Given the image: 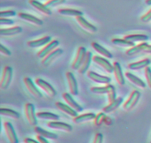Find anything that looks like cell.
<instances>
[{
    "mask_svg": "<svg viewBox=\"0 0 151 143\" xmlns=\"http://www.w3.org/2000/svg\"><path fill=\"white\" fill-rule=\"evenodd\" d=\"M13 78V69L10 66H4L3 69L2 76L0 81V88L1 89H7L10 86Z\"/></svg>",
    "mask_w": 151,
    "mask_h": 143,
    "instance_id": "cell-1",
    "label": "cell"
},
{
    "mask_svg": "<svg viewBox=\"0 0 151 143\" xmlns=\"http://www.w3.org/2000/svg\"><path fill=\"white\" fill-rule=\"evenodd\" d=\"M35 84H36L40 88H41L49 97H55L57 95V92H56L54 87H53L50 83L47 82V81L41 79V78H36V79H35Z\"/></svg>",
    "mask_w": 151,
    "mask_h": 143,
    "instance_id": "cell-2",
    "label": "cell"
},
{
    "mask_svg": "<svg viewBox=\"0 0 151 143\" xmlns=\"http://www.w3.org/2000/svg\"><path fill=\"white\" fill-rule=\"evenodd\" d=\"M140 97H141V93L137 90L132 91L131 94H130L128 100L125 102L123 105V109L125 111H131V109H134L137 104L138 103Z\"/></svg>",
    "mask_w": 151,
    "mask_h": 143,
    "instance_id": "cell-3",
    "label": "cell"
},
{
    "mask_svg": "<svg viewBox=\"0 0 151 143\" xmlns=\"http://www.w3.org/2000/svg\"><path fill=\"white\" fill-rule=\"evenodd\" d=\"M59 44H60V42H59L58 40H53V41H51L49 44H47V45L44 46L40 51H38V52H37V57H38V58L41 59L44 58L46 56L50 54L51 52H52L55 49H57V47H58Z\"/></svg>",
    "mask_w": 151,
    "mask_h": 143,
    "instance_id": "cell-4",
    "label": "cell"
},
{
    "mask_svg": "<svg viewBox=\"0 0 151 143\" xmlns=\"http://www.w3.org/2000/svg\"><path fill=\"white\" fill-rule=\"evenodd\" d=\"M24 114L29 125L37 126L38 121L36 119V114L35 113V107L32 103H26L24 106Z\"/></svg>",
    "mask_w": 151,
    "mask_h": 143,
    "instance_id": "cell-5",
    "label": "cell"
},
{
    "mask_svg": "<svg viewBox=\"0 0 151 143\" xmlns=\"http://www.w3.org/2000/svg\"><path fill=\"white\" fill-rule=\"evenodd\" d=\"M86 53L87 51L84 47H80L78 48L75 58L72 64V68L74 70H78L80 69V67L85 60Z\"/></svg>",
    "mask_w": 151,
    "mask_h": 143,
    "instance_id": "cell-6",
    "label": "cell"
},
{
    "mask_svg": "<svg viewBox=\"0 0 151 143\" xmlns=\"http://www.w3.org/2000/svg\"><path fill=\"white\" fill-rule=\"evenodd\" d=\"M92 60L94 63H95L96 64H97L98 66H101L103 69H104L106 72H107L108 73L111 74L112 72H114V65H112L110 62L108 60H106V58L103 57H100L99 55H94L92 57Z\"/></svg>",
    "mask_w": 151,
    "mask_h": 143,
    "instance_id": "cell-7",
    "label": "cell"
},
{
    "mask_svg": "<svg viewBox=\"0 0 151 143\" xmlns=\"http://www.w3.org/2000/svg\"><path fill=\"white\" fill-rule=\"evenodd\" d=\"M23 81L25 86H26L27 89V91H29L34 97L38 99L42 97V94H41V92L37 88L35 83L32 82V80L30 78H28V77H25V78H24Z\"/></svg>",
    "mask_w": 151,
    "mask_h": 143,
    "instance_id": "cell-8",
    "label": "cell"
},
{
    "mask_svg": "<svg viewBox=\"0 0 151 143\" xmlns=\"http://www.w3.org/2000/svg\"><path fill=\"white\" fill-rule=\"evenodd\" d=\"M63 52V50H61V49H55L52 52L49 54L48 55H47L44 58L42 59V60H41V64H42L44 67H47V66H50L54 60H55L56 59L58 58L60 56H61Z\"/></svg>",
    "mask_w": 151,
    "mask_h": 143,
    "instance_id": "cell-9",
    "label": "cell"
},
{
    "mask_svg": "<svg viewBox=\"0 0 151 143\" xmlns=\"http://www.w3.org/2000/svg\"><path fill=\"white\" fill-rule=\"evenodd\" d=\"M75 19H76L77 22L80 25V27L83 28L84 30L86 31V32H89V33H95L97 31V28L94 25L91 24L90 22H88L83 17V16H77V17H75Z\"/></svg>",
    "mask_w": 151,
    "mask_h": 143,
    "instance_id": "cell-10",
    "label": "cell"
},
{
    "mask_svg": "<svg viewBox=\"0 0 151 143\" xmlns=\"http://www.w3.org/2000/svg\"><path fill=\"white\" fill-rule=\"evenodd\" d=\"M66 80L68 82V86H69V91L72 95L77 96L78 95L79 92H78V82H77L76 79H75V76L72 74V72H67L66 74Z\"/></svg>",
    "mask_w": 151,
    "mask_h": 143,
    "instance_id": "cell-11",
    "label": "cell"
},
{
    "mask_svg": "<svg viewBox=\"0 0 151 143\" xmlns=\"http://www.w3.org/2000/svg\"><path fill=\"white\" fill-rule=\"evenodd\" d=\"M3 126H4L6 136H7L10 143H19V139L16 136L12 124L9 122H4Z\"/></svg>",
    "mask_w": 151,
    "mask_h": 143,
    "instance_id": "cell-12",
    "label": "cell"
},
{
    "mask_svg": "<svg viewBox=\"0 0 151 143\" xmlns=\"http://www.w3.org/2000/svg\"><path fill=\"white\" fill-rule=\"evenodd\" d=\"M87 77L94 82L97 83L106 84V85L110 83L111 80L109 77L99 75V74L96 73L93 71H88L87 72Z\"/></svg>",
    "mask_w": 151,
    "mask_h": 143,
    "instance_id": "cell-13",
    "label": "cell"
},
{
    "mask_svg": "<svg viewBox=\"0 0 151 143\" xmlns=\"http://www.w3.org/2000/svg\"><path fill=\"white\" fill-rule=\"evenodd\" d=\"M47 126L52 129L60 130L66 132H71L72 131V125L63 122H59V121H50L47 123Z\"/></svg>",
    "mask_w": 151,
    "mask_h": 143,
    "instance_id": "cell-14",
    "label": "cell"
},
{
    "mask_svg": "<svg viewBox=\"0 0 151 143\" xmlns=\"http://www.w3.org/2000/svg\"><path fill=\"white\" fill-rule=\"evenodd\" d=\"M29 4H30L32 7H33L35 10H38L43 15L47 16H50L52 15V11L50 8L46 7L45 4H42V3L39 2L37 0H29Z\"/></svg>",
    "mask_w": 151,
    "mask_h": 143,
    "instance_id": "cell-15",
    "label": "cell"
},
{
    "mask_svg": "<svg viewBox=\"0 0 151 143\" xmlns=\"http://www.w3.org/2000/svg\"><path fill=\"white\" fill-rule=\"evenodd\" d=\"M62 97H63L64 101L66 102V104H67L69 107L73 109L74 110L76 111L77 112L82 111L83 107L74 100L73 97L71 96L70 94H69V93H63V94H62Z\"/></svg>",
    "mask_w": 151,
    "mask_h": 143,
    "instance_id": "cell-16",
    "label": "cell"
},
{
    "mask_svg": "<svg viewBox=\"0 0 151 143\" xmlns=\"http://www.w3.org/2000/svg\"><path fill=\"white\" fill-rule=\"evenodd\" d=\"M50 41H51V37L49 36V35H46V36L42 37V38H39V39L28 41L27 43V45L29 48H38V47H44L47 44H49Z\"/></svg>",
    "mask_w": 151,
    "mask_h": 143,
    "instance_id": "cell-17",
    "label": "cell"
},
{
    "mask_svg": "<svg viewBox=\"0 0 151 143\" xmlns=\"http://www.w3.org/2000/svg\"><path fill=\"white\" fill-rule=\"evenodd\" d=\"M114 65V74L115 79L118 83V84L120 86H124L125 83V78H124L123 73H122V68H121L120 64L118 62L115 61L113 63Z\"/></svg>",
    "mask_w": 151,
    "mask_h": 143,
    "instance_id": "cell-18",
    "label": "cell"
},
{
    "mask_svg": "<svg viewBox=\"0 0 151 143\" xmlns=\"http://www.w3.org/2000/svg\"><path fill=\"white\" fill-rule=\"evenodd\" d=\"M18 16H19L21 19H22V20L26 21V22H29V23L30 24H32L34 25H36V26H41V25H43L42 21L40 19H38V18L32 16V15L21 12V13H18Z\"/></svg>",
    "mask_w": 151,
    "mask_h": 143,
    "instance_id": "cell-19",
    "label": "cell"
},
{
    "mask_svg": "<svg viewBox=\"0 0 151 143\" xmlns=\"http://www.w3.org/2000/svg\"><path fill=\"white\" fill-rule=\"evenodd\" d=\"M55 107L58 109L60 111L63 112L66 114L69 115L71 117H76L78 116V113L75 110H74L73 109H72L71 107H69L68 105L64 104L63 103H60V102H57L55 103Z\"/></svg>",
    "mask_w": 151,
    "mask_h": 143,
    "instance_id": "cell-20",
    "label": "cell"
},
{
    "mask_svg": "<svg viewBox=\"0 0 151 143\" xmlns=\"http://www.w3.org/2000/svg\"><path fill=\"white\" fill-rule=\"evenodd\" d=\"M125 76L128 80L131 83H132L134 85H135L136 86L139 87L140 88H146V83L142 80V79H140L139 78H138L137 76H136L134 74L131 73L129 72H125Z\"/></svg>",
    "mask_w": 151,
    "mask_h": 143,
    "instance_id": "cell-21",
    "label": "cell"
},
{
    "mask_svg": "<svg viewBox=\"0 0 151 143\" xmlns=\"http://www.w3.org/2000/svg\"><path fill=\"white\" fill-rule=\"evenodd\" d=\"M150 63L151 60L150 59L145 58L139 60V61L129 63L128 65V68L130 70H139V69H145L146 67H147L150 65Z\"/></svg>",
    "mask_w": 151,
    "mask_h": 143,
    "instance_id": "cell-22",
    "label": "cell"
},
{
    "mask_svg": "<svg viewBox=\"0 0 151 143\" xmlns=\"http://www.w3.org/2000/svg\"><path fill=\"white\" fill-rule=\"evenodd\" d=\"M91 47H92V48L94 49V50H95L97 53L100 54L102 56H103L104 57H106V58L111 59L112 57H113V55H112L111 53L109 51V50H106L105 47H103V46H101L100 44H99L98 43L93 41V42L91 44Z\"/></svg>",
    "mask_w": 151,
    "mask_h": 143,
    "instance_id": "cell-23",
    "label": "cell"
},
{
    "mask_svg": "<svg viewBox=\"0 0 151 143\" xmlns=\"http://www.w3.org/2000/svg\"><path fill=\"white\" fill-rule=\"evenodd\" d=\"M34 131L38 135L41 136L44 138L47 139H52V140H56L58 139L57 134H54L52 132H50L46 130L43 129V128H40L38 126H35L34 128Z\"/></svg>",
    "mask_w": 151,
    "mask_h": 143,
    "instance_id": "cell-24",
    "label": "cell"
},
{
    "mask_svg": "<svg viewBox=\"0 0 151 143\" xmlns=\"http://www.w3.org/2000/svg\"><path fill=\"white\" fill-rule=\"evenodd\" d=\"M22 32V28L19 26L12 27L5 29H0V35L1 36H13Z\"/></svg>",
    "mask_w": 151,
    "mask_h": 143,
    "instance_id": "cell-25",
    "label": "cell"
},
{
    "mask_svg": "<svg viewBox=\"0 0 151 143\" xmlns=\"http://www.w3.org/2000/svg\"><path fill=\"white\" fill-rule=\"evenodd\" d=\"M96 115L94 113H86L83 114L81 115H78L76 117H75L73 119V122L76 124H81L83 123V122H88V121L93 120V119H95Z\"/></svg>",
    "mask_w": 151,
    "mask_h": 143,
    "instance_id": "cell-26",
    "label": "cell"
},
{
    "mask_svg": "<svg viewBox=\"0 0 151 143\" xmlns=\"http://www.w3.org/2000/svg\"><path fill=\"white\" fill-rule=\"evenodd\" d=\"M92 53L91 52H87L86 55V58L84 60L83 63H82L81 66L80 67V69H78V72L81 75H83L86 72H88V69L89 68L90 64H91V62L92 60Z\"/></svg>",
    "mask_w": 151,
    "mask_h": 143,
    "instance_id": "cell-27",
    "label": "cell"
},
{
    "mask_svg": "<svg viewBox=\"0 0 151 143\" xmlns=\"http://www.w3.org/2000/svg\"><path fill=\"white\" fill-rule=\"evenodd\" d=\"M122 101H123V98L121 97H119L118 98H116L113 103H109L107 106L104 107L103 109V111L105 114H109L111 112L114 111L116 110L121 104H122Z\"/></svg>",
    "mask_w": 151,
    "mask_h": 143,
    "instance_id": "cell-28",
    "label": "cell"
},
{
    "mask_svg": "<svg viewBox=\"0 0 151 143\" xmlns=\"http://www.w3.org/2000/svg\"><path fill=\"white\" fill-rule=\"evenodd\" d=\"M59 14L63 15L65 16H83V13L81 10H75V9H70V8H62L59 9L58 10Z\"/></svg>",
    "mask_w": 151,
    "mask_h": 143,
    "instance_id": "cell-29",
    "label": "cell"
},
{
    "mask_svg": "<svg viewBox=\"0 0 151 143\" xmlns=\"http://www.w3.org/2000/svg\"><path fill=\"white\" fill-rule=\"evenodd\" d=\"M124 38L127 41H131V42H145L148 40V36L143 34H134V35H127L124 36Z\"/></svg>",
    "mask_w": 151,
    "mask_h": 143,
    "instance_id": "cell-30",
    "label": "cell"
},
{
    "mask_svg": "<svg viewBox=\"0 0 151 143\" xmlns=\"http://www.w3.org/2000/svg\"><path fill=\"white\" fill-rule=\"evenodd\" d=\"M36 116L38 119H44V120H50V121H58L59 119L58 115L55 114L51 113V112H38L36 113Z\"/></svg>",
    "mask_w": 151,
    "mask_h": 143,
    "instance_id": "cell-31",
    "label": "cell"
},
{
    "mask_svg": "<svg viewBox=\"0 0 151 143\" xmlns=\"http://www.w3.org/2000/svg\"><path fill=\"white\" fill-rule=\"evenodd\" d=\"M147 44V42H142L141 44H138V45L131 47L129 50H128L126 51V55L128 56H133L134 55L138 54V53L143 52V50L145 48Z\"/></svg>",
    "mask_w": 151,
    "mask_h": 143,
    "instance_id": "cell-32",
    "label": "cell"
},
{
    "mask_svg": "<svg viewBox=\"0 0 151 143\" xmlns=\"http://www.w3.org/2000/svg\"><path fill=\"white\" fill-rule=\"evenodd\" d=\"M0 114L1 116L13 118L14 119H18L20 118V114L19 112L10 109H4V108L0 109Z\"/></svg>",
    "mask_w": 151,
    "mask_h": 143,
    "instance_id": "cell-33",
    "label": "cell"
},
{
    "mask_svg": "<svg viewBox=\"0 0 151 143\" xmlns=\"http://www.w3.org/2000/svg\"><path fill=\"white\" fill-rule=\"evenodd\" d=\"M111 42L114 45L122 47H130L131 48V47L135 46V43L127 41L125 38H113L111 39Z\"/></svg>",
    "mask_w": 151,
    "mask_h": 143,
    "instance_id": "cell-34",
    "label": "cell"
},
{
    "mask_svg": "<svg viewBox=\"0 0 151 143\" xmlns=\"http://www.w3.org/2000/svg\"><path fill=\"white\" fill-rule=\"evenodd\" d=\"M110 84H108L106 86H101V87H91L90 88V91H91L94 94H108L109 93V89H110Z\"/></svg>",
    "mask_w": 151,
    "mask_h": 143,
    "instance_id": "cell-35",
    "label": "cell"
},
{
    "mask_svg": "<svg viewBox=\"0 0 151 143\" xmlns=\"http://www.w3.org/2000/svg\"><path fill=\"white\" fill-rule=\"evenodd\" d=\"M66 3V0H48L44 3L46 7L48 8H52V7H55L57 6L61 5V4Z\"/></svg>",
    "mask_w": 151,
    "mask_h": 143,
    "instance_id": "cell-36",
    "label": "cell"
},
{
    "mask_svg": "<svg viewBox=\"0 0 151 143\" xmlns=\"http://www.w3.org/2000/svg\"><path fill=\"white\" fill-rule=\"evenodd\" d=\"M108 100H109V103H111L114 101L116 99V90L114 86L111 85L110 89H109V93H108Z\"/></svg>",
    "mask_w": 151,
    "mask_h": 143,
    "instance_id": "cell-37",
    "label": "cell"
},
{
    "mask_svg": "<svg viewBox=\"0 0 151 143\" xmlns=\"http://www.w3.org/2000/svg\"><path fill=\"white\" fill-rule=\"evenodd\" d=\"M145 75L147 86L151 89V69L150 66H147L145 69Z\"/></svg>",
    "mask_w": 151,
    "mask_h": 143,
    "instance_id": "cell-38",
    "label": "cell"
},
{
    "mask_svg": "<svg viewBox=\"0 0 151 143\" xmlns=\"http://www.w3.org/2000/svg\"><path fill=\"white\" fill-rule=\"evenodd\" d=\"M16 15L14 10H5L0 12V18H10L13 17Z\"/></svg>",
    "mask_w": 151,
    "mask_h": 143,
    "instance_id": "cell-39",
    "label": "cell"
},
{
    "mask_svg": "<svg viewBox=\"0 0 151 143\" xmlns=\"http://www.w3.org/2000/svg\"><path fill=\"white\" fill-rule=\"evenodd\" d=\"M105 118V113L103 112V113H99L98 114L96 115V117L95 119H94V125H97V126H99V125H100L102 124V122H103V119H104Z\"/></svg>",
    "mask_w": 151,
    "mask_h": 143,
    "instance_id": "cell-40",
    "label": "cell"
},
{
    "mask_svg": "<svg viewBox=\"0 0 151 143\" xmlns=\"http://www.w3.org/2000/svg\"><path fill=\"white\" fill-rule=\"evenodd\" d=\"M0 52L2 55L7 56V57H10L11 55V52H10V50L7 48V47H4L3 44L0 45Z\"/></svg>",
    "mask_w": 151,
    "mask_h": 143,
    "instance_id": "cell-41",
    "label": "cell"
},
{
    "mask_svg": "<svg viewBox=\"0 0 151 143\" xmlns=\"http://www.w3.org/2000/svg\"><path fill=\"white\" fill-rule=\"evenodd\" d=\"M140 20L142 22H145V23H147V22H150L151 21V9L147 12V13L144 15V16H142L140 18Z\"/></svg>",
    "mask_w": 151,
    "mask_h": 143,
    "instance_id": "cell-42",
    "label": "cell"
},
{
    "mask_svg": "<svg viewBox=\"0 0 151 143\" xmlns=\"http://www.w3.org/2000/svg\"><path fill=\"white\" fill-rule=\"evenodd\" d=\"M13 21L7 18H0V24L1 25H12L13 24Z\"/></svg>",
    "mask_w": 151,
    "mask_h": 143,
    "instance_id": "cell-43",
    "label": "cell"
},
{
    "mask_svg": "<svg viewBox=\"0 0 151 143\" xmlns=\"http://www.w3.org/2000/svg\"><path fill=\"white\" fill-rule=\"evenodd\" d=\"M103 134H100V133H97V134L95 135V137H94L93 143H103Z\"/></svg>",
    "mask_w": 151,
    "mask_h": 143,
    "instance_id": "cell-44",
    "label": "cell"
},
{
    "mask_svg": "<svg viewBox=\"0 0 151 143\" xmlns=\"http://www.w3.org/2000/svg\"><path fill=\"white\" fill-rule=\"evenodd\" d=\"M36 138H37V139H38V141L40 143H50L48 141H47V139L44 138V137H42L41 136L38 135L36 137Z\"/></svg>",
    "mask_w": 151,
    "mask_h": 143,
    "instance_id": "cell-45",
    "label": "cell"
},
{
    "mask_svg": "<svg viewBox=\"0 0 151 143\" xmlns=\"http://www.w3.org/2000/svg\"><path fill=\"white\" fill-rule=\"evenodd\" d=\"M24 143H40L38 141L37 142L35 141V139L31 138H25L24 139Z\"/></svg>",
    "mask_w": 151,
    "mask_h": 143,
    "instance_id": "cell-46",
    "label": "cell"
},
{
    "mask_svg": "<svg viewBox=\"0 0 151 143\" xmlns=\"http://www.w3.org/2000/svg\"><path fill=\"white\" fill-rule=\"evenodd\" d=\"M143 52L147 53V54H151V45L147 44V46L145 47V48L143 50Z\"/></svg>",
    "mask_w": 151,
    "mask_h": 143,
    "instance_id": "cell-47",
    "label": "cell"
},
{
    "mask_svg": "<svg viewBox=\"0 0 151 143\" xmlns=\"http://www.w3.org/2000/svg\"><path fill=\"white\" fill-rule=\"evenodd\" d=\"M145 4L147 5L150 6L151 5V0H145Z\"/></svg>",
    "mask_w": 151,
    "mask_h": 143,
    "instance_id": "cell-48",
    "label": "cell"
},
{
    "mask_svg": "<svg viewBox=\"0 0 151 143\" xmlns=\"http://www.w3.org/2000/svg\"><path fill=\"white\" fill-rule=\"evenodd\" d=\"M150 143H151V141H150Z\"/></svg>",
    "mask_w": 151,
    "mask_h": 143,
    "instance_id": "cell-49",
    "label": "cell"
}]
</instances>
